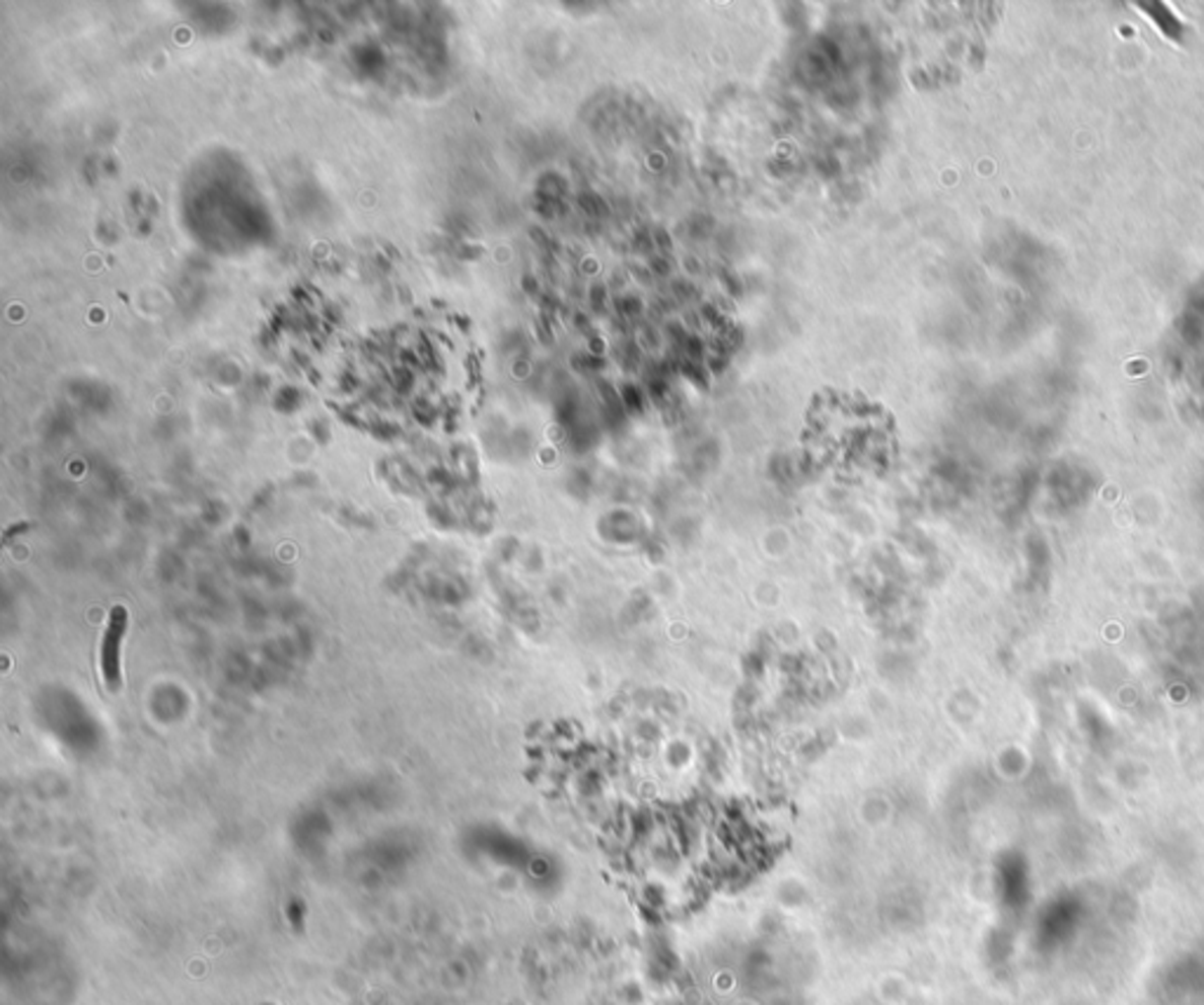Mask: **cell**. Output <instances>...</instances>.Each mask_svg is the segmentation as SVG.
I'll return each instance as SVG.
<instances>
[{"label":"cell","mask_w":1204,"mask_h":1005,"mask_svg":"<svg viewBox=\"0 0 1204 1005\" xmlns=\"http://www.w3.org/2000/svg\"><path fill=\"white\" fill-rule=\"evenodd\" d=\"M130 616L125 606H114L111 609L104 639H101V675L111 693L121 691V644L125 632H128Z\"/></svg>","instance_id":"obj_1"}]
</instances>
